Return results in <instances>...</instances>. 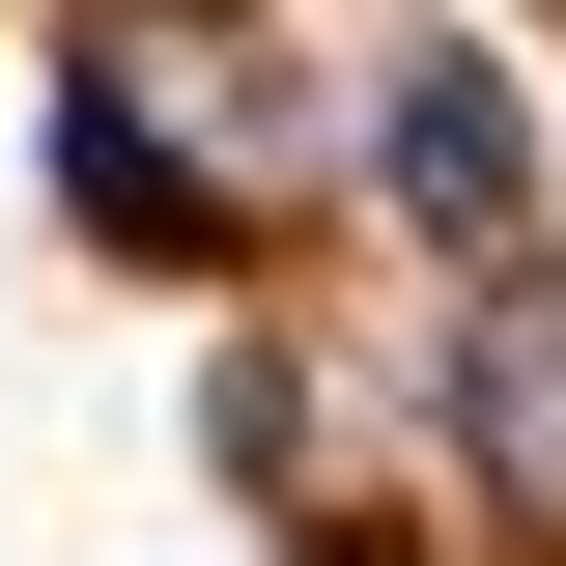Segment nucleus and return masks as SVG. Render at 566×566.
I'll return each mask as SVG.
<instances>
[{
    "instance_id": "2",
    "label": "nucleus",
    "mask_w": 566,
    "mask_h": 566,
    "mask_svg": "<svg viewBox=\"0 0 566 566\" xmlns=\"http://www.w3.org/2000/svg\"><path fill=\"white\" fill-rule=\"evenodd\" d=\"M453 453H482V510L566 538V255H538V227L453 255Z\"/></svg>"
},
{
    "instance_id": "4",
    "label": "nucleus",
    "mask_w": 566,
    "mask_h": 566,
    "mask_svg": "<svg viewBox=\"0 0 566 566\" xmlns=\"http://www.w3.org/2000/svg\"><path fill=\"white\" fill-rule=\"evenodd\" d=\"M340 566H368V538H340Z\"/></svg>"
},
{
    "instance_id": "1",
    "label": "nucleus",
    "mask_w": 566,
    "mask_h": 566,
    "mask_svg": "<svg viewBox=\"0 0 566 566\" xmlns=\"http://www.w3.org/2000/svg\"><path fill=\"white\" fill-rule=\"evenodd\" d=\"M57 170L114 227H170V255H227V227H283V114H255V29L227 0H114L57 85Z\"/></svg>"
},
{
    "instance_id": "3",
    "label": "nucleus",
    "mask_w": 566,
    "mask_h": 566,
    "mask_svg": "<svg viewBox=\"0 0 566 566\" xmlns=\"http://www.w3.org/2000/svg\"><path fill=\"white\" fill-rule=\"evenodd\" d=\"M368 199H397L424 255H482V227H538V142H510V57H453V29H424V57L368 85Z\"/></svg>"
}]
</instances>
